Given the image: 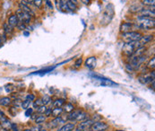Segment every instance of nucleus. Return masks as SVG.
<instances>
[{
	"label": "nucleus",
	"instance_id": "f257e3e1",
	"mask_svg": "<svg viewBox=\"0 0 155 131\" xmlns=\"http://www.w3.org/2000/svg\"><path fill=\"white\" fill-rule=\"evenodd\" d=\"M135 25L138 28L143 29V30H153L155 22L153 18L150 17H144V16H138L136 20Z\"/></svg>",
	"mask_w": 155,
	"mask_h": 131
},
{
	"label": "nucleus",
	"instance_id": "f03ea898",
	"mask_svg": "<svg viewBox=\"0 0 155 131\" xmlns=\"http://www.w3.org/2000/svg\"><path fill=\"white\" fill-rule=\"evenodd\" d=\"M114 14L115 13H114V7H113V5L112 4L108 5L106 7V8H105V11L103 12L102 18L101 20V24L103 25V26L109 24L111 22V20H112V18L114 16Z\"/></svg>",
	"mask_w": 155,
	"mask_h": 131
},
{
	"label": "nucleus",
	"instance_id": "7ed1b4c3",
	"mask_svg": "<svg viewBox=\"0 0 155 131\" xmlns=\"http://www.w3.org/2000/svg\"><path fill=\"white\" fill-rule=\"evenodd\" d=\"M143 35L138 31H128L126 32V33L122 34V40L124 41L125 43H130V42H135V41H138L141 37Z\"/></svg>",
	"mask_w": 155,
	"mask_h": 131
},
{
	"label": "nucleus",
	"instance_id": "20e7f679",
	"mask_svg": "<svg viewBox=\"0 0 155 131\" xmlns=\"http://www.w3.org/2000/svg\"><path fill=\"white\" fill-rule=\"evenodd\" d=\"M0 126L1 127L6 130V131H9L11 130V126H12V123L11 121L8 119V118L7 117V115L0 110Z\"/></svg>",
	"mask_w": 155,
	"mask_h": 131
},
{
	"label": "nucleus",
	"instance_id": "39448f33",
	"mask_svg": "<svg viewBox=\"0 0 155 131\" xmlns=\"http://www.w3.org/2000/svg\"><path fill=\"white\" fill-rule=\"evenodd\" d=\"M15 15L17 16L19 23H22L24 24L29 23L30 22V19H32V16H30V15H28V14H26L25 12H23L20 8L15 12Z\"/></svg>",
	"mask_w": 155,
	"mask_h": 131
},
{
	"label": "nucleus",
	"instance_id": "423d86ee",
	"mask_svg": "<svg viewBox=\"0 0 155 131\" xmlns=\"http://www.w3.org/2000/svg\"><path fill=\"white\" fill-rule=\"evenodd\" d=\"M109 128V125L103 121H95L90 127L91 131H106Z\"/></svg>",
	"mask_w": 155,
	"mask_h": 131
},
{
	"label": "nucleus",
	"instance_id": "0eeeda50",
	"mask_svg": "<svg viewBox=\"0 0 155 131\" xmlns=\"http://www.w3.org/2000/svg\"><path fill=\"white\" fill-rule=\"evenodd\" d=\"M94 122L95 121H93L92 119H86V120L81 121L77 126H75V129L76 131H87L90 129L91 126Z\"/></svg>",
	"mask_w": 155,
	"mask_h": 131
},
{
	"label": "nucleus",
	"instance_id": "6e6552de",
	"mask_svg": "<svg viewBox=\"0 0 155 131\" xmlns=\"http://www.w3.org/2000/svg\"><path fill=\"white\" fill-rule=\"evenodd\" d=\"M63 123H64V120L62 119V118L59 116V117L55 118L53 120H50V121L47 124V127H48V128H49V129H53V128H56V127H59L60 125H62Z\"/></svg>",
	"mask_w": 155,
	"mask_h": 131
},
{
	"label": "nucleus",
	"instance_id": "1a4fd4ad",
	"mask_svg": "<svg viewBox=\"0 0 155 131\" xmlns=\"http://www.w3.org/2000/svg\"><path fill=\"white\" fill-rule=\"evenodd\" d=\"M139 13L141 14L140 16L150 17L154 19V6H151L149 8H143Z\"/></svg>",
	"mask_w": 155,
	"mask_h": 131
},
{
	"label": "nucleus",
	"instance_id": "9d476101",
	"mask_svg": "<svg viewBox=\"0 0 155 131\" xmlns=\"http://www.w3.org/2000/svg\"><path fill=\"white\" fill-rule=\"evenodd\" d=\"M154 71L151 72L150 74L148 75H144V76H142L139 77V81L143 84H147L149 83H151V82H154Z\"/></svg>",
	"mask_w": 155,
	"mask_h": 131
},
{
	"label": "nucleus",
	"instance_id": "9b49d317",
	"mask_svg": "<svg viewBox=\"0 0 155 131\" xmlns=\"http://www.w3.org/2000/svg\"><path fill=\"white\" fill-rule=\"evenodd\" d=\"M28 2H25L24 0H22L19 4V7H20V9H22L23 12H25L26 14L30 15V16H33L34 15V12L32 10V8H30V7L28 6Z\"/></svg>",
	"mask_w": 155,
	"mask_h": 131
},
{
	"label": "nucleus",
	"instance_id": "f8f14e48",
	"mask_svg": "<svg viewBox=\"0 0 155 131\" xmlns=\"http://www.w3.org/2000/svg\"><path fill=\"white\" fill-rule=\"evenodd\" d=\"M97 65V59L95 57H90L85 60V67L89 69H94Z\"/></svg>",
	"mask_w": 155,
	"mask_h": 131
},
{
	"label": "nucleus",
	"instance_id": "ddd939ff",
	"mask_svg": "<svg viewBox=\"0 0 155 131\" xmlns=\"http://www.w3.org/2000/svg\"><path fill=\"white\" fill-rule=\"evenodd\" d=\"M133 27V24L131 23H123L120 25V31L123 32V33H126V32L131 31Z\"/></svg>",
	"mask_w": 155,
	"mask_h": 131
},
{
	"label": "nucleus",
	"instance_id": "4468645a",
	"mask_svg": "<svg viewBox=\"0 0 155 131\" xmlns=\"http://www.w3.org/2000/svg\"><path fill=\"white\" fill-rule=\"evenodd\" d=\"M153 36L152 35H146V36H142L141 39L138 41V43L141 47H143L146 43L150 42L152 40Z\"/></svg>",
	"mask_w": 155,
	"mask_h": 131
},
{
	"label": "nucleus",
	"instance_id": "2eb2a0df",
	"mask_svg": "<svg viewBox=\"0 0 155 131\" xmlns=\"http://www.w3.org/2000/svg\"><path fill=\"white\" fill-rule=\"evenodd\" d=\"M75 124L73 122V123H67L65 125L62 126L58 131H73L75 130Z\"/></svg>",
	"mask_w": 155,
	"mask_h": 131
},
{
	"label": "nucleus",
	"instance_id": "dca6fc26",
	"mask_svg": "<svg viewBox=\"0 0 155 131\" xmlns=\"http://www.w3.org/2000/svg\"><path fill=\"white\" fill-rule=\"evenodd\" d=\"M143 8V5L141 3H135L129 7V11L131 13H139Z\"/></svg>",
	"mask_w": 155,
	"mask_h": 131
},
{
	"label": "nucleus",
	"instance_id": "f3484780",
	"mask_svg": "<svg viewBox=\"0 0 155 131\" xmlns=\"http://www.w3.org/2000/svg\"><path fill=\"white\" fill-rule=\"evenodd\" d=\"M81 111H82V110H80V109H78V110H74V111H71L70 114L68 115L67 119H68V120H71V121H73V122H75V119H76L78 114H79Z\"/></svg>",
	"mask_w": 155,
	"mask_h": 131
},
{
	"label": "nucleus",
	"instance_id": "a211bd4d",
	"mask_svg": "<svg viewBox=\"0 0 155 131\" xmlns=\"http://www.w3.org/2000/svg\"><path fill=\"white\" fill-rule=\"evenodd\" d=\"M18 23H19V21H18V18H17V16L15 15H12L9 18H8V24L11 26V27H15V26H17V24H18Z\"/></svg>",
	"mask_w": 155,
	"mask_h": 131
},
{
	"label": "nucleus",
	"instance_id": "6ab92c4d",
	"mask_svg": "<svg viewBox=\"0 0 155 131\" xmlns=\"http://www.w3.org/2000/svg\"><path fill=\"white\" fill-rule=\"evenodd\" d=\"M11 104H12L11 98H9V97H1L0 98V105L1 106L7 107V106H10Z\"/></svg>",
	"mask_w": 155,
	"mask_h": 131
},
{
	"label": "nucleus",
	"instance_id": "aec40b11",
	"mask_svg": "<svg viewBox=\"0 0 155 131\" xmlns=\"http://www.w3.org/2000/svg\"><path fill=\"white\" fill-rule=\"evenodd\" d=\"M101 85H102V86L113 87V86H117L118 84H116L115 82H113V81H111V80H109V79L106 78V79H104V80L101 81Z\"/></svg>",
	"mask_w": 155,
	"mask_h": 131
},
{
	"label": "nucleus",
	"instance_id": "412c9836",
	"mask_svg": "<svg viewBox=\"0 0 155 131\" xmlns=\"http://www.w3.org/2000/svg\"><path fill=\"white\" fill-rule=\"evenodd\" d=\"M57 66H54V67H52V68H45V69H42V70H40V71H37V72H34V73H33L32 75H45V74H47V73H49V72H51L55 68H56Z\"/></svg>",
	"mask_w": 155,
	"mask_h": 131
},
{
	"label": "nucleus",
	"instance_id": "4be33fe9",
	"mask_svg": "<svg viewBox=\"0 0 155 131\" xmlns=\"http://www.w3.org/2000/svg\"><path fill=\"white\" fill-rule=\"evenodd\" d=\"M87 118H88V114L85 112V111H83V110H82V111L78 114V116H77V118H76V119H75V121H83V120H86L87 119Z\"/></svg>",
	"mask_w": 155,
	"mask_h": 131
},
{
	"label": "nucleus",
	"instance_id": "5701e85b",
	"mask_svg": "<svg viewBox=\"0 0 155 131\" xmlns=\"http://www.w3.org/2000/svg\"><path fill=\"white\" fill-rule=\"evenodd\" d=\"M65 104H66V100L65 99H57L54 102L55 108H62Z\"/></svg>",
	"mask_w": 155,
	"mask_h": 131
},
{
	"label": "nucleus",
	"instance_id": "b1692460",
	"mask_svg": "<svg viewBox=\"0 0 155 131\" xmlns=\"http://www.w3.org/2000/svg\"><path fill=\"white\" fill-rule=\"evenodd\" d=\"M62 112H63V109L62 108H55V109H52V112H51V115L55 118L56 117H59Z\"/></svg>",
	"mask_w": 155,
	"mask_h": 131
},
{
	"label": "nucleus",
	"instance_id": "393cba45",
	"mask_svg": "<svg viewBox=\"0 0 155 131\" xmlns=\"http://www.w3.org/2000/svg\"><path fill=\"white\" fill-rule=\"evenodd\" d=\"M75 110V107L72 103H66V105H64V110L63 111L65 112H67V113H70L71 111H73Z\"/></svg>",
	"mask_w": 155,
	"mask_h": 131
},
{
	"label": "nucleus",
	"instance_id": "a878e982",
	"mask_svg": "<svg viewBox=\"0 0 155 131\" xmlns=\"http://www.w3.org/2000/svg\"><path fill=\"white\" fill-rule=\"evenodd\" d=\"M67 6L69 9V11H73V12H75L77 10V5L74 4L73 2H71L70 0H67Z\"/></svg>",
	"mask_w": 155,
	"mask_h": 131
},
{
	"label": "nucleus",
	"instance_id": "bb28decb",
	"mask_svg": "<svg viewBox=\"0 0 155 131\" xmlns=\"http://www.w3.org/2000/svg\"><path fill=\"white\" fill-rule=\"evenodd\" d=\"M4 30H5V34L6 35H10L13 32V27H11L7 23L4 24Z\"/></svg>",
	"mask_w": 155,
	"mask_h": 131
},
{
	"label": "nucleus",
	"instance_id": "cd10ccee",
	"mask_svg": "<svg viewBox=\"0 0 155 131\" xmlns=\"http://www.w3.org/2000/svg\"><path fill=\"white\" fill-rule=\"evenodd\" d=\"M46 121V116H43L42 114H41L40 116H38L36 119H35V123L37 125H40V124H42Z\"/></svg>",
	"mask_w": 155,
	"mask_h": 131
},
{
	"label": "nucleus",
	"instance_id": "c85d7f7f",
	"mask_svg": "<svg viewBox=\"0 0 155 131\" xmlns=\"http://www.w3.org/2000/svg\"><path fill=\"white\" fill-rule=\"evenodd\" d=\"M154 1H155V0H142L141 4H142L143 6L151 7V6H154Z\"/></svg>",
	"mask_w": 155,
	"mask_h": 131
},
{
	"label": "nucleus",
	"instance_id": "c756f323",
	"mask_svg": "<svg viewBox=\"0 0 155 131\" xmlns=\"http://www.w3.org/2000/svg\"><path fill=\"white\" fill-rule=\"evenodd\" d=\"M30 103H32V102H30L29 100H24L23 102H22V103H21V107H22L23 110H27L28 108H30Z\"/></svg>",
	"mask_w": 155,
	"mask_h": 131
},
{
	"label": "nucleus",
	"instance_id": "7c9ffc66",
	"mask_svg": "<svg viewBox=\"0 0 155 131\" xmlns=\"http://www.w3.org/2000/svg\"><path fill=\"white\" fill-rule=\"evenodd\" d=\"M36 110H37V112L39 114H44L46 112V111H47V107H46V105H41Z\"/></svg>",
	"mask_w": 155,
	"mask_h": 131
},
{
	"label": "nucleus",
	"instance_id": "2f4dec72",
	"mask_svg": "<svg viewBox=\"0 0 155 131\" xmlns=\"http://www.w3.org/2000/svg\"><path fill=\"white\" fill-rule=\"evenodd\" d=\"M41 101H42L43 105H47L48 103H50L51 99H50V97H49V95H44V96H43V98L41 99Z\"/></svg>",
	"mask_w": 155,
	"mask_h": 131
},
{
	"label": "nucleus",
	"instance_id": "473e14b6",
	"mask_svg": "<svg viewBox=\"0 0 155 131\" xmlns=\"http://www.w3.org/2000/svg\"><path fill=\"white\" fill-rule=\"evenodd\" d=\"M154 63H155V59L154 57H151V59H150L149 63L147 64V68L149 69H154Z\"/></svg>",
	"mask_w": 155,
	"mask_h": 131
},
{
	"label": "nucleus",
	"instance_id": "72a5a7b5",
	"mask_svg": "<svg viewBox=\"0 0 155 131\" xmlns=\"http://www.w3.org/2000/svg\"><path fill=\"white\" fill-rule=\"evenodd\" d=\"M41 105H43L41 99H37V100H36V101L33 103V107H34L35 109H37V108H38V107H40Z\"/></svg>",
	"mask_w": 155,
	"mask_h": 131
},
{
	"label": "nucleus",
	"instance_id": "f704fd0d",
	"mask_svg": "<svg viewBox=\"0 0 155 131\" xmlns=\"http://www.w3.org/2000/svg\"><path fill=\"white\" fill-rule=\"evenodd\" d=\"M26 111H25V116L26 117H30V115H32L33 113V109H32V108H28L27 110H25Z\"/></svg>",
	"mask_w": 155,
	"mask_h": 131
},
{
	"label": "nucleus",
	"instance_id": "c9c22d12",
	"mask_svg": "<svg viewBox=\"0 0 155 131\" xmlns=\"http://www.w3.org/2000/svg\"><path fill=\"white\" fill-rule=\"evenodd\" d=\"M26 100H29L30 102H33L35 100V96L33 94H27Z\"/></svg>",
	"mask_w": 155,
	"mask_h": 131
},
{
	"label": "nucleus",
	"instance_id": "e433bc0d",
	"mask_svg": "<svg viewBox=\"0 0 155 131\" xmlns=\"http://www.w3.org/2000/svg\"><path fill=\"white\" fill-rule=\"evenodd\" d=\"M33 4L37 7H41L42 6V0H34Z\"/></svg>",
	"mask_w": 155,
	"mask_h": 131
},
{
	"label": "nucleus",
	"instance_id": "4c0bfd02",
	"mask_svg": "<svg viewBox=\"0 0 155 131\" xmlns=\"http://www.w3.org/2000/svg\"><path fill=\"white\" fill-rule=\"evenodd\" d=\"M82 63H83V59H82V58H78V59L76 60V62L75 63V68H79L80 66L82 65Z\"/></svg>",
	"mask_w": 155,
	"mask_h": 131
},
{
	"label": "nucleus",
	"instance_id": "58836bf2",
	"mask_svg": "<svg viewBox=\"0 0 155 131\" xmlns=\"http://www.w3.org/2000/svg\"><path fill=\"white\" fill-rule=\"evenodd\" d=\"M17 27H18L19 30H25V28H26V24H24V23H18Z\"/></svg>",
	"mask_w": 155,
	"mask_h": 131
},
{
	"label": "nucleus",
	"instance_id": "ea45409f",
	"mask_svg": "<svg viewBox=\"0 0 155 131\" xmlns=\"http://www.w3.org/2000/svg\"><path fill=\"white\" fill-rule=\"evenodd\" d=\"M11 86H12L11 84H8V85L6 86V91H7V92H12V91L14 90V87H11Z\"/></svg>",
	"mask_w": 155,
	"mask_h": 131
},
{
	"label": "nucleus",
	"instance_id": "a19ab883",
	"mask_svg": "<svg viewBox=\"0 0 155 131\" xmlns=\"http://www.w3.org/2000/svg\"><path fill=\"white\" fill-rule=\"evenodd\" d=\"M51 112H52V109H51V108H47V111H46V112H45L46 117L51 116Z\"/></svg>",
	"mask_w": 155,
	"mask_h": 131
},
{
	"label": "nucleus",
	"instance_id": "79ce46f5",
	"mask_svg": "<svg viewBox=\"0 0 155 131\" xmlns=\"http://www.w3.org/2000/svg\"><path fill=\"white\" fill-rule=\"evenodd\" d=\"M11 129L13 131H18V127H17V125L15 123H12V126H11Z\"/></svg>",
	"mask_w": 155,
	"mask_h": 131
},
{
	"label": "nucleus",
	"instance_id": "37998d69",
	"mask_svg": "<svg viewBox=\"0 0 155 131\" xmlns=\"http://www.w3.org/2000/svg\"><path fill=\"white\" fill-rule=\"evenodd\" d=\"M81 1H82L83 4H84V5H86V6L90 5V3H91V0H81Z\"/></svg>",
	"mask_w": 155,
	"mask_h": 131
},
{
	"label": "nucleus",
	"instance_id": "c03bdc74",
	"mask_svg": "<svg viewBox=\"0 0 155 131\" xmlns=\"http://www.w3.org/2000/svg\"><path fill=\"white\" fill-rule=\"evenodd\" d=\"M12 103H14V105H16V106H18V105H20V104H21L22 103H21V102H20L19 100H14V102H12Z\"/></svg>",
	"mask_w": 155,
	"mask_h": 131
},
{
	"label": "nucleus",
	"instance_id": "a18cd8bd",
	"mask_svg": "<svg viewBox=\"0 0 155 131\" xmlns=\"http://www.w3.org/2000/svg\"><path fill=\"white\" fill-rule=\"evenodd\" d=\"M46 3H47V5L49 7V8H50V9H52V8H53V7H52V4L50 3L49 0H46Z\"/></svg>",
	"mask_w": 155,
	"mask_h": 131
},
{
	"label": "nucleus",
	"instance_id": "49530a36",
	"mask_svg": "<svg viewBox=\"0 0 155 131\" xmlns=\"http://www.w3.org/2000/svg\"><path fill=\"white\" fill-rule=\"evenodd\" d=\"M30 130H32V131H40V127H33Z\"/></svg>",
	"mask_w": 155,
	"mask_h": 131
},
{
	"label": "nucleus",
	"instance_id": "de8ad7c7",
	"mask_svg": "<svg viewBox=\"0 0 155 131\" xmlns=\"http://www.w3.org/2000/svg\"><path fill=\"white\" fill-rule=\"evenodd\" d=\"M70 1H71V2H73V3H74V4H75V5H77V3H78L77 0H70Z\"/></svg>",
	"mask_w": 155,
	"mask_h": 131
},
{
	"label": "nucleus",
	"instance_id": "09e8293b",
	"mask_svg": "<svg viewBox=\"0 0 155 131\" xmlns=\"http://www.w3.org/2000/svg\"><path fill=\"white\" fill-rule=\"evenodd\" d=\"M27 2L30 3V4H33L34 2V0H27Z\"/></svg>",
	"mask_w": 155,
	"mask_h": 131
},
{
	"label": "nucleus",
	"instance_id": "8fccbe9b",
	"mask_svg": "<svg viewBox=\"0 0 155 131\" xmlns=\"http://www.w3.org/2000/svg\"><path fill=\"white\" fill-rule=\"evenodd\" d=\"M23 34H24L25 36H28V35H29L30 33H28V32H26V31H24V32H23Z\"/></svg>",
	"mask_w": 155,
	"mask_h": 131
},
{
	"label": "nucleus",
	"instance_id": "3c124183",
	"mask_svg": "<svg viewBox=\"0 0 155 131\" xmlns=\"http://www.w3.org/2000/svg\"><path fill=\"white\" fill-rule=\"evenodd\" d=\"M1 44H2V38L0 36V46H1Z\"/></svg>",
	"mask_w": 155,
	"mask_h": 131
},
{
	"label": "nucleus",
	"instance_id": "603ef678",
	"mask_svg": "<svg viewBox=\"0 0 155 131\" xmlns=\"http://www.w3.org/2000/svg\"><path fill=\"white\" fill-rule=\"evenodd\" d=\"M23 131H32V130H30V129H24Z\"/></svg>",
	"mask_w": 155,
	"mask_h": 131
},
{
	"label": "nucleus",
	"instance_id": "864d4df0",
	"mask_svg": "<svg viewBox=\"0 0 155 131\" xmlns=\"http://www.w3.org/2000/svg\"><path fill=\"white\" fill-rule=\"evenodd\" d=\"M40 131H47V130H46V129H41Z\"/></svg>",
	"mask_w": 155,
	"mask_h": 131
},
{
	"label": "nucleus",
	"instance_id": "5fc2aeb1",
	"mask_svg": "<svg viewBox=\"0 0 155 131\" xmlns=\"http://www.w3.org/2000/svg\"><path fill=\"white\" fill-rule=\"evenodd\" d=\"M117 131H124V130H117Z\"/></svg>",
	"mask_w": 155,
	"mask_h": 131
},
{
	"label": "nucleus",
	"instance_id": "6e6d98bb",
	"mask_svg": "<svg viewBox=\"0 0 155 131\" xmlns=\"http://www.w3.org/2000/svg\"><path fill=\"white\" fill-rule=\"evenodd\" d=\"M45 1H46V0H45Z\"/></svg>",
	"mask_w": 155,
	"mask_h": 131
}]
</instances>
